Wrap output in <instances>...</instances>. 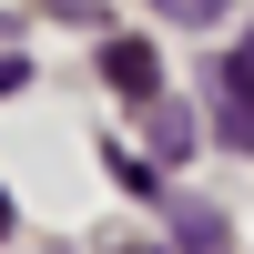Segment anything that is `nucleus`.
<instances>
[{"label": "nucleus", "instance_id": "obj_1", "mask_svg": "<svg viewBox=\"0 0 254 254\" xmlns=\"http://www.w3.org/2000/svg\"><path fill=\"white\" fill-rule=\"evenodd\" d=\"M214 132L234 142V153H254V31L214 61Z\"/></svg>", "mask_w": 254, "mask_h": 254}, {"label": "nucleus", "instance_id": "obj_2", "mask_svg": "<svg viewBox=\"0 0 254 254\" xmlns=\"http://www.w3.org/2000/svg\"><path fill=\"white\" fill-rule=\"evenodd\" d=\"M102 81L122 102H163V51L153 41H102Z\"/></svg>", "mask_w": 254, "mask_h": 254}, {"label": "nucleus", "instance_id": "obj_3", "mask_svg": "<svg viewBox=\"0 0 254 254\" xmlns=\"http://www.w3.org/2000/svg\"><path fill=\"white\" fill-rule=\"evenodd\" d=\"M173 234H183V254H224V214L214 203H173Z\"/></svg>", "mask_w": 254, "mask_h": 254}, {"label": "nucleus", "instance_id": "obj_4", "mask_svg": "<svg viewBox=\"0 0 254 254\" xmlns=\"http://www.w3.org/2000/svg\"><path fill=\"white\" fill-rule=\"evenodd\" d=\"M153 153H163V163L193 153V112H183V102H153Z\"/></svg>", "mask_w": 254, "mask_h": 254}, {"label": "nucleus", "instance_id": "obj_5", "mask_svg": "<svg viewBox=\"0 0 254 254\" xmlns=\"http://www.w3.org/2000/svg\"><path fill=\"white\" fill-rule=\"evenodd\" d=\"M153 10H163V20H224L234 0H153Z\"/></svg>", "mask_w": 254, "mask_h": 254}, {"label": "nucleus", "instance_id": "obj_6", "mask_svg": "<svg viewBox=\"0 0 254 254\" xmlns=\"http://www.w3.org/2000/svg\"><path fill=\"white\" fill-rule=\"evenodd\" d=\"M20 81H31V61H20V51H0V92H20Z\"/></svg>", "mask_w": 254, "mask_h": 254}, {"label": "nucleus", "instance_id": "obj_7", "mask_svg": "<svg viewBox=\"0 0 254 254\" xmlns=\"http://www.w3.org/2000/svg\"><path fill=\"white\" fill-rule=\"evenodd\" d=\"M0 234H10V193H0Z\"/></svg>", "mask_w": 254, "mask_h": 254}]
</instances>
